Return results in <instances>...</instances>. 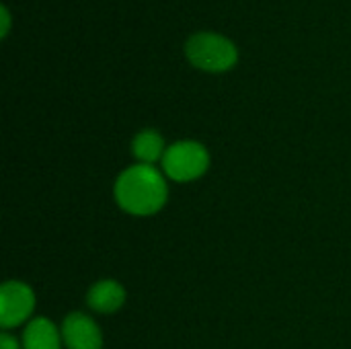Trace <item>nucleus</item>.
<instances>
[{"label":"nucleus","mask_w":351,"mask_h":349,"mask_svg":"<svg viewBox=\"0 0 351 349\" xmlns=\"http://www.w3.org/2000/svg\"><path fill=\"white\" fill-rule=\"evenodd\" d=\"M113 195L117 206L130 216H154L169 200V185L162 169L154 165H132L119 173Z\"/></svg>","instance_id":"obj_1"},{"label":"nucleus","mask_w":351,"mask_h":349,"mask_svg":"<svg viewBox=\"0 0 351 349\" xmlns=\"http://www.w3.org/2000/svg\"><path fill=\"white\" fill-rule=\"evenodd\" d=\"M185 56L191 66L204 72H226L239 62L237 45L220 33H193L185 43Z\"/></svg>","instance_id":"obj_2"},{"label":"nucleus","mask_w":351,"mask_h":349,"mask_svg":"<svg viewBox=\"0 0 351 349\" xmlns=\"http://www.w3.org/2000/svg\"><path fill=\"white\" fill-rule=\"evenodd\" d=\"M210 152L202 142L179 140L167 148L160 167L167 179L177 183H189L204 177L210 169Z\"/></svg>","instance_id":"obj_3"},{"label":"nucleus","mask_w":351,"mask_h":349,"mask_svg":"<svg viewBox=\"0 0 351 349\" xmlns=\"http://www.w3.org/2000/svg\"><path fill=\"white\" fill-rule=\"evenodd\" d=\"M35 311V292L19 280H8L0 288V325L4 331L31 321Z\"/></svg>","instance_id":"obj_4"},{"label":"nucleus","mask_w":351,"mask_h":349,"mask_svg":"<svg viewBox=\"0 0 351 349\" xmlns=\"http://www.w3.org/2000/svg\"><path fill=\"white\" fill-rule=\"evenodd\" d=\"M60 329L66 349H103V333L97 321L84 313H70Z\"/></svg>","instance_id":"obj_5"},{"label":"nucleus","mask_w":351,"mask_h":349,"mask_svg":"<svg viewBox=\"0 0 351 349\" xmlns=\"http://www.w3.org/2000/svg\"><path fill=\"white\" fill-rule=\"evenodd\" d=\"M128 300L125 288L117 280H99L86 292V304L97 315H113Z\"/></svg>","instance_id":"obj_6"},{"label":"nucleus","mask_w":351,"mask_h":349,"mask_svg":"<svg viewBox=\"0 0 351 349\" xmlns=\"http://www.w3.org/2000/svg\"><path fill=\"white\" fill-rule=\"evenodd\" d=\"M21 344H23V349H62L64 348L62 329H58L45 317L31 319L25 325Z\"/></svg>","instance_id":"obj_7"},{"label":"nucleus","mask_w":351,"mask_h":349,"mask_svg":"<svg viewBox=\"0 0 351 349\" xmlns=\"http://www.w3.org/2000/svg\"><path fill=\"white\" fill-rule=\"evenodd\" d=\"M169 146H165V138L158 130L146 128L140 130L132 140V154L140 165H154L162 163V156Z\"/></svg>","instance_id":"obj_8"},{"label":"nucleus","mask_w":351,"mask_h":349,"mask_svg":"<svg viewBox=\"0 0 351 349\" xmlns=\"http://www.w3.org/2000/svg\"><path fill=\"white\" fill-rule=\"evenodd\" d=\"M0 349H23V344L8 331L0 333Z\"/></svg>","instance_id":"obj_9"},{"label":"nucleus","mask_w":351,"mask_h":349,"mask_svg":"<svg viewBox=\"0 0 351 349\" xmlns=\"http://www.w3.org/2000/svg\"><path fill=\"white\" fill-rule=\"evenodd\" d=\"M0 19H2V25H0V37H6L8 31H10V10L8 6H0Z\"/></svg>","instance_id":"obj_10"}]
</instances>
